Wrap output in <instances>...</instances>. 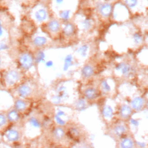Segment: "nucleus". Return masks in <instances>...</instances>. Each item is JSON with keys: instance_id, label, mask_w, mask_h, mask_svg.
<instances>
[{"instance_id": "10", "label": "nucleus", "mask_w": 148, "mask_h": 148, "mask_svg": "<svg viewBox=\"0 0 148 148\" xmlns=\"http://www.w3.org/2000/svg\"><path fill=\"white\" fill-rule=\"evenodd\" d=\"M84 95L87 99H93L97 96V91L94 88H88L85 90Z\"/></svg>"}, {"instance_id": "33", "label": "nucleus", "mask_w": 148, "mask_h": 148, "mask_svg": "<svg viewBox=\"0 0 148 148\" xmlns=\"http://www.w3.org/2000/svg\"><path fill=\"white\" fill-rule=\"evenodd\" d=\"M52 100L55 103H59L61 102V98L58 96H54L52 98Z\"/></svg>"}, {"instance_id": "35", "label": "nucleus", "mask_w": 148, "mask_h": 148, "mask_svg": "<svg viewBox=\"0 0 148 148\" xmlns=\"http://www.w3.org/2000/svg\"><path fill=\"white\" fill-rule=\"evenodd\" d=\"M3 34V28L2 27V21L0 19V37L2 36Z\"/></svg>"}, {"instance_id": "23", "label": "nucleus", "mask_w": 148, "mask_h": 148, "mask_svg": "<svg viewBox=\"0 0 148 148\" xmlns=\"http://www.w3.org/2000/svg\"><path fill=\"white\" fill-rule=\"evenodd\" d=\"M29 122L31 125L35 128H39L40 127V124L39 121L35 117H31L29 120Z\"/></svg>"}, {"instance_id": "14", "label": "nucleus", "mask_w": 148, "mask_h": 148, "mask_svg": "<svg viewBox=\"0 0 148 148\" xmlns=\"http://www.w3.org/2000/svg\"><path fill=\"white\" fill-rule=\"evenodd\" d=\"M53 135L56 139L60 140L64 136V131L60 127H57L53 131Z\"/></svg>"}, {"instance_id": "37", "label": "nucleus", "mask_w": 148, "mask_h": 148, "mask_svg": "<svg viewBox=\"0 0 148 148\" xmlns=\"http://www.w3.org/2000/svg\"><path fill=\"white\" fill-rule=\"evenodd\" d=\"M131 123L132 124H133L134 125H136V126L138 125V124H139V123H138V121L137 120H134V119H131Z\"/></svg>"}, {"instance_id": "25", "label": "nucleus", "mask_w": 148, "mask_h": 148, "mask_svg": "<svg viewBox=\"0 0 148 148\" xmlns=\"http://www.w3.org/2000/svg\"><path fill=\"white\" fill-rule=\"evenodd\" d=\"M70 11L69 10H64L61 12L60 16L64 20H67L69 17Z\"/></svg>"}, {"instance_id": "39", "label": "nucleus", "mask_w": 148, "mask_h": 148, "mask_svg": "<svg viewBox=\"0 0 148 148\" xmlns=\"http://www.w3.org/2000/svg\"><path fill=\"white\" fill-rule=\"evenodd\" d=\"M64 114V113L63 112H62L61 110H59V111L58 112V113H57V115L59 116H61L63 115Z\"/></svg>"}, {"instance_id": "2", "label": "nucleus", "mask_w": 148, "mask_h": 148, "mask_svg": "<svg viewBox=\"0 0 148 148\" xmlns=\"http://www.w3.org/2000/svg\"><path fill=\"white\" fill-rule=\"evenodd\" d=\"M20 79L19 73L14 70L8 71L5 77V82L8 85L14 84Z\"/></svg>"}, {"instance_id": "4", "label": "nucleus", "mask_w": 148, "mask_h": 148, "mask_svg": "<svg viewBox=\"0 0 148 148\" xmlns=\"http://www.w3.org/2000/svg\"><path fill=\"white\" fill-rule=\"evenodd\" d=\"M18 93L22 97H27L31 93V88L26 84H22L18 88Z\"/></svg>"}, {"instance_id": "20", "label": "nucleus", "mask_w": 148, "mask_h": 148, "mask_svg": "<svg viewBox=\"0 0 148 148\" xmlns=\"http://www.w3.org/2000/svg\"><path fill=\"white\" fill-rule=\"evenodd\" d=\"M114 133L116 134V135L119 136H121L123 135L125 132V128L124 126L123 125H117L114 127Z\"/></svg>"}, {"instance_id": "24", "label": "nucleus", "mask_w": 148, "mask_h": 148, "mask_svg": "<svg viewBox=\"0 0 148 148\" xmlns=\"http://www.w3.org/2000/svg\"><path fill=\"white\" fill-rule=\"evenodd\" d=\"M82 24L83 28L86 29H89L92 25L91 21L90 19H85L82 21Z\"/></svg>"}, {"instance_id": "38", "label": "nucleus", "mask_w": 148, "mask_h": 148, "mask_svg": "<svg viewBox=\"0 0 148 148\" xmlns=\"http://www.w3.org/2000/svg\"><path fill=\"white\" fill-rule=\"evenodd\" d=\"M53 62H52V61H47V62H46V65L47 67L52 66H53Z\"/></svg>"}, {"instance_id": "11", "label": "nucleus", "mask_w": 148, "mask_h": 148, "mask_svg": "<svg viewBox=\"0 0 148 148\" xmlns=\"http://www.w3.org/2000/svg\"><path fill=\"white\" fill-rule=\"evenodd\" d=\"M48 28L53 32H56L60 28V24L57 20H52L48 24Z\"/></svg>"}, {"instance_id": "3", "label": "nucleus", "mask_w": 148, "mask_h": 148, "mask_svg": "<svg viewBox=\"0 0 148 148\" xmlns=\"http://www.w3.org/2000/svg\"><path fill=\"white\" fill-rule=\"evenodd\" d=\"M116 69L117 70L120 71L121 73L125 76H129L134 72L133 68L130 65L123 62L119 64L116 67Z\"/></svg>"}, {"instance_id": "12", "label": "nucleus", "mask_w": 148, "mask_h": 148, "mask_svg": "<svg viewBox=\"0 0 148 148\" xmlns=\"http://www.w3.org/2000/svg\"><path fill=\"white\" fill-rule=\"evenodd\" d=\"M8 119L10 121H16L19 119V115L16 110H12L8 113Z\"/></svg>"}, {"instance_id": "16", "label": "nucleus", "mask_w": 148, "mask_h": 148, "mask_svg": "<svg viewBox=\"0 0 148 148\" xmlns=\"http://www.w3.org/2000/svg\"><path fill=\"white\" fill-rule=\"evenodd\" d=\"M75 28L72 24L68 23L64 28V32L66 35L70 36L74 32Z\"/></svg>"}, {"instance_id": "13", "label": "nucleus", "mask_w": 148, "mask_h": 148, "mask_svg": "<svg viewBox=\"0 0 148 148\" xmlns=\"http://www.w3.org/2000/svg\"><path fill=\"white\" fill-rule=\"evenodd\" d=\"M35 17L39 21L45 20L47 17V13L44 9H39L35 13Z\"/></svg>"}, {"instance_id": "8", "label": "nucleus", "mask_w": 148, "mask_h": 148, "mask_svg": "<svg viewBox=\"0 0 148 148\" xmlns=\"http://www.w3.org/2000/svg\"><path fill=\"white\" fill-rule=\"evenodd\" d=\"M82 74L84 77H90L94 74V69L90 65H86L82 68Z\"/></svg>"}, {"instance_id": "41", "label": "nucleus", "mask_w": 148, "mask_h": 148, "mask_svg": "<svg viewBox=\"0 0 148 148\" xmlns=\"http://www.w3.org/2000/svg\"><path fill=\"white\" fill-rule=\"evenodd\" d=\"M138 145H142V146H145V145H144L143 143H138Z\"/></svg>"}, {"instance_id": "7", "label": "nucleus", "mask_w": 148, "mask_h": 148, "mask_svg": "<svg viewBox=\"0 0 148 148\" xmlns=\"http://www.w3.org/2000/svg\"><path fill=\"white\" fill-rule=\"evenodd\" d=\"M112 10V6L108 3H105L101 6L99 9L100 13L105 17H108L110 15Z\"/></svg>"}, {"instance_id": "19", "label": "nucleus", "mask_w": 148, "mask_h": 148, "mask_svg": "<svg viewBox=\"0 0 148 148\" xmlns=\"http://www.w3.org/2000/svg\"><path fill=\"white\" fill-rule=\"evenodd\" d=\"M134 142L130 138L124 139L121 142V147L123 148H130L133 147Z\"/></svg>"}, {"instance_id": "40", "label": "nucleus", "mask_w": 148, "mask_h": 148, "mask_svg": "<svg viewBox=\"0 0 148 148\" xmlns=\"http://www.w3.org/2000/svg\"><path fill=\"white\" fill-rule=\"evenodd\" d=\"M56 1L58 4H61L63 2L64 0H56Z\"/></svg>"}, {"instance_id": "34", "label": "nucleus", "mask_w": 148, "mask_h": 148, "mask_svg": "<svg viewBox=\"0 0 148 148\" xmlns=\"http://www.w3.org/2000/svg\"><path fill=\"white\" fill-rule=\"evenodd\" d=\"M8 48V46L6 45H5V43H0V51L1 50H5Z\"/></svg>"}, {"instance_id": "5", "label": "nucleus", "mask_w": 148, "mask_h": 148, "mask_svg": "<svg viewBox=\"0 0 148 148\" xmlns=\"http://www.w3.org/2000/svg\"><path fill=\"white\" fill-rule=\"evenodd\" d=\"M7 139L10 142H15L19 138V133L17 131L13 129L9 130L6 133Z\"/></svg>"}, {"instance_id": "1", "label": "nucleus", "mask_w": 148, "mask_h": 148, "mask_svg": "<svg viewBox=\"0 0 148 148\" xmlns=\"http://www.w3.org/2000/svg\"><path fill=\"white\" fill-rule=\"evenodd\" d=\"M19 62L23 68L29 69L33 65V58L29 53H23L19 58Z\"/></svg>"}, {"instance_id": "18", "label": "nucleus", "mask_w": 148, "mask_h": 148, "mask_svg": "<svg viewBox=\"0 0 148 148\" xmlns=\"http://www.w3.org/2000/svg\"><path fill=\"white\" fill-rule=\"evenodd\" d=\"M46 42L47 40L45 37L37 36L34 39L33 43L36 46H43L46 43Z\"/></svg>"}, {"instance_id": "17", "label": "nucleus", "mask_w": 148, "mask_h": 148, "mask_svg": "<svg viewBox=\"0 0 148 148\" xmlns=\"http://www.w3.org/2000/svg\"><path fill=\"white\" fill-rule=\"evenodd\" d=\"M102 114L107 118H111L113 115L112 108L109 106H105L102 109Z\"/></svg>"}, {"instance_id": "30", "label": "nucleus", "mask_w": 148, "mask_h": 148, "mask_svg": "<svg viewBox=\"0 0 148 148\" xmlns=\"http://www.w3.org/2000/svg\"><path fill=\"white\" fill-rule=\"evenodd\" d=\"M44 58H45V54L43 52H40L38 53V54L36 56V61L37 62H39L42 61H43Z\"/></svg>"}, {"instance_id": "36", "label": "nucleus", "mask_w": 148, "mask_h": 148, "mask_svg": "<svg viewBox=\"0 0 148 148\" xmlns=\"http://www.w3.org/2000/svg\"><path fill=\"white\" fill-rule=\"evenodd\" d=\"M71 134L73 136H77L78 135V132L75 129H71Z\"/></svg>"}, {"instance_id": "9", "label": "nucleus", "mask_w": 148, "mask_h": 148, "mask_svg": "<svg viewBox=\"0 0 148 148\" xmlns=\"http://www.w3.org/2000/svg\"><path fill=\"white\" fill-rule=\"evenodd\" d=\"M132 110L128 105H123L120 110V116L123 118H128L131 114Z\"/></svg>"}, {"instance_id": "29", "label": "nucleus", "mask_w": 148, "mask_h": 148, "mask_svg": "<svg viewBox=\"0 0 148 148\" xmlns=\"http://www.w3.org/2000/svg\"><path fill=\"white\" fill-rule=\"evenodd\" d=\"M126 4L130 8L135 7L138 3V0H125Z\"/></svg>"}, {"instance_id": "32", "label": "nucleus", "mask_w": 148, "mask_h": 148, "mask_svg": "<svg viewBox=\"0 0 148 148\" xmlns=\"http://www.w3.org/2000/svg\"><path fill=\"white\" fill-rule=\"evenodd\" d=\"M55 119H56V121H57L60 125H63L65 124V122L64 120H62L60 118V117L59 116H58V115L55 116Z\"/></svg>"}, {"instance_id": "21", "label": "nucleus", "mask_w": 148, "mask_h": 148, "mask_svg": "<svg viewBox=\"0 0 148 148\" xmlns=\"http://www.w3.org/2000/svg\"><path fill=\"white\" fill-rule=\"evenodd\" d=\"M86 103L83 99H79L76 103V108L78 111H83L86 108Z\"/></svg>"}, {"instance_id": "6", "label": "nucleus", "mask_w": 148, "mask_h": 148, "mask_svg": "<svg viewBox=\"0 0 148 148\" xmlns=\"http://www.w3.org/2000/svg\"><path fill=\"white\" fill-rule=\"evenodd\" d=\"M143 99L141 97H136L131 102V105L135 110H140L143 105Z\"/></svg>"}, {"instance_id": "22", "label": "nucleus", "mask_w": 148, "mask_h": 148, "mask_svg": "<svg viewBox=\"0 0 148 148\" xmlns=\"http://www.w3.org/2000/svg\"><path fill=\"white\" fill-rule=\"evenodd\" d=\"M72 57L71 55H68L66 57L65 59V63H64V70L66 71L68 68L72 65Z\"/></svg>"}, {"instance_id": "15", "label": "nucleus", "mask_w": 148, "mask_h": 148, "mask_svg": "<svg viewBox=\"0 0 148 148\" xmlns=\"http://www.w3.org/2000/svg\"><path fill=\"white\" fill-rule=\"evenodd\" d=\"M14 106L16 110L23 111L26 108V103L21 99H18L15 102Z\"/></svg>"}, {"instance_id": "26", "label": "nucleus", "mask_w": 148, "mask_h": 148, "mask_svg": "<svg viewBox=\"0 0 148 148\" xmlns=\"http://www.w3.org/2000/svg\"><path fill=\"white\" fill-rule=\"evenodd\" d=\"M88 49V46L87 45H83L77 50V52L79 53L82 56H86L87 54V51Z\"/></svg>"}, {"instance_id": "31", "label": "nucleus", "mask_w": 148, "mask_h": 148, "mask_svg": "<svg viewBox=\"0 0 148 148\" xmlns=\"http://www.w3.org/2000/svg\"><path fill=\"white\" fill-rule=\"evenodd\" d=\"M6 123V118L3 114H0V127H2L5 125Z\"/></svg>"}, {"instance_id": "27", "label": "nucleus", "mask_w": 148, "mask_h": 148, "mask_svg": "<svg viewBox=\"0 0 148 148\" xmlns=\"http://www.w3.org/2000/svg\"><path fill=\"white\" fill-rule=\"evenodd\" d=\"M133 39H134V42L135 43L138 44V43H139L142 41V35L140 34L135 33L133 35Z\"/></svg>"}, {"instance_id": "28", "label": "nucleus", "mask_w": 148, "mask_h": 148, "mask_svg": "<svg viewBox=\"0 0 148 148\" xmlns=\"http://www.w3.org/2000/svg\"><path fill=\"white\" fill-rule=\"evenodd\" d=\"M101 87H102L103 90L105 92H108V91H110V87L109 85L108 84L107 82L105 80H103L101 82Z\"/></svg>"}]
</instances>
